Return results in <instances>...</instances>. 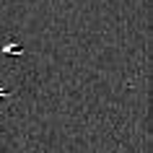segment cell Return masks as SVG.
I'll use <instances>...</instances> for the list:
<instances>
[{
    "mask_svg": "<svg viewBox=\"0 0 153 153\" xmlns=\"http://www.w3.org/2000/svg\"><path fill=\"white\" fill-rule=\"evenodd\" d=\"M5 52H8V55H13V52H16V55H21V47H5Z\"/></svg>",
    "mask_w": 153,
    "mask_h": 153,
    "instance_id": "cell-1",
    "label": "cell"
}]
</instances>
